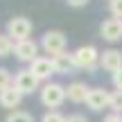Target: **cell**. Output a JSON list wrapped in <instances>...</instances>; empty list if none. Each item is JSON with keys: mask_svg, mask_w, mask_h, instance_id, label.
I'll use <instances>...</instances> for the list:
<instances>
[{"mask_svg": "<svg viewBox=\"0 0 122 122\" xmlns=\"http://www.w3.org/2000/svg\"><path fill=\"white\" fill-rule=\"evenodd\" d=\"M66 45H68V39L61 30H48L41 39V50L50 57H57V54L66 52Z\"/></svg>", "mask_w": 122, "mask_h": 122, "instance_id": "1", "label": "cell"}, {"mask_svg": "<svg viewBox=\"0 0 122 122\" xmlns=\"http://www.w3.org/2000/svg\"><path fill=\"white\" fill-rule=\"evenodd\" d=\"M72 61L81 70H95L100 63V50L95 45H79L72 52Z\"/></svg>", "mask_w": 122, "mask_h": 122, "instance_id": "2", "label": "cell"}, {"mask_svg": "<svg viewBox=\"0 0 122 122\" xmlns=\"http://www.w3.org/2000/svg\"><path fill=\"white\" fill-rule=\"evenodd\" d=\"M66 102V88L57 81H48L43 88H41V104L48 106V109H59Z\"/></svg>", "mask_w": 122, "mask_h": 122, "instance_id": "3", "label": "cell"}, {"mask_svg": "<svg viewBox=\"0 0 122 122\" xmlns=\"http://www.w3.org/2000/svg\"><path fill=\"white\" fill-rule=\"evenodd\" d=\"M32 30H34V25H32V20H30V18H25V16H14L11 20L7 23V32H5V34H7V36H11V39H14V43H18V41L30 39Z\"/></svg>", "mask_w": 122, "mask_h": 122, "instance_id": "4", "label": "cell"}, {"mask_svg": "<svg viewBox=\"0 0 122 122\" xmlns=\"http://www.w3.org/2000/svg\"><path fill=\"white\" fill-rule=\"evenodd\" d=\"M39 84L41 81L30 72V68H27V70H18L16 77H14V86H16L23 95H32V93H36V91H39Z\"/></svg>", "mask_w": 122, "mask_h": 122, "instance_id": "5", "label": "cell"}, {"mask_svg": "<svg viewBox=\"0 0 122 122\" xmlns=\"http://www.w3.org/2000/svg\"><path fill=\"white\" fill-rule=\"evenodd\" d=\"M30 72L34 75L39 81H45V79H50L54 72V66H52V57H36L34 61L30 63Z\"/></svg>", "mask_w": 122, "mask_h": 122, "instance_id": "6", "label": "cell"}, {"mask_svg": "<svg viewBox=\"0 0 122 122\" xmlns=\"http://www.w3.org/2000/svg\"><path fill=\"white\" fill-rule=\"evenodd\" d=\"M14 54H16L18 61H25V63H32L36 57H39V43L32 39H25V41H18L14 45Z\"/></svg>", "mask_w": 122, "mask_h": 122, "instance_id": "7", "label": "cell"}, {"mask_svg": "<svg viewBox=\"0 0 122 122\" xmlns=\"http://www.w3.org/2000/svg\"><path fill=\"white\" fill-rule=\"evenodd\" d=\"M100 34H102V39L109 41V43H118L122 39V20L120 18H106L100 25Z\"/></svg>", "mask_w": 122, "mask_h": 122, "instance_id": "8", "label": "cell"}, {"mask_svg": "<svg viewBox=\"0 0 122 122\" xmlns=\"http://www.w3.org/2000/svg\"><path fill=\"white\" fill-rule=\"evenodd\" d=\"M109 97H111V93L104 91V88H91L86 95V104L91 111H104V109H109Z\"/></svg>", "mask_w": 122, "mask_h": 122, "instance_id": "9", "label": "cell"}, {"mask_svg": "<svg viewBox=\"0 0 122 122\" xmlns=\"http://www.w3.org/2000/svg\"><path fill=\"white\" fill-rule=\"evenodd\" d=\"M100 66L102 70H106V72H118L122 68V52L120 50H104V52H100Z\"/></svg>", "mask_w": 122, "mask_h": 122, "instance_id": "10", "label": "cell"}, {"mask_svg": "<svg viewBox=\"0 0 122 122\" xmlns=\"http://www.w3.org/2000/svg\"><path fill=\"white\" fill-rule=\"evenodd\" d=\"M23 97H25V95L11 84L9 88H5V91L0 93V106H2V109H9V111H16L18 106H20Z\"/></svg>", "mask_w": 122, "mask_h": 122, "instance_id": "11", "label": "cell"}, {"mask_svg": "<svg viewBox=\"0 0 122 122\" xmlns=\"http://www.w3.org/2000/svg\"><path fill=\"white\" fill-rule=\"evenodd\" d=\"M52 66L57 75H72L77 70V66L72 61V52H61L57 57H52Z\"/></svg>", "mask_w": 122, "mask_h": 122, "instance_id": "12", "label": "cell"}, {"mask_svg": "<svg viewBox=\"0 0 122 122\" xmlns=\"http://www.w3.org/2000/svg\"><path fill=\"white\" fill-rule=\"evenodd\" d=\"M88 91H91V88H88L84 81H72L68 88H66V100L75 102V104H84V102H86Z\"/></svg>", "mask_w": 122, "mask_h": 122, "instance_id": "13", "label": "cell"}, {"mask_svg": "<svg viewBox=\"0 0 122 122\" xmlns=\"http://www.w3.org/2000/svg\"><path fill=\"white\" fill-rule=\"evenodd\" d=\"M14 39L11 36H7V34H0V59L2 57H9V54L14 52Z\"/></svg>", "mask_w": 122, "mask_h": 122, "instance_id": "14", "label": "cell"}, {"mask_svg": "<svg viewBox=\"0 0 122 122\" xmlns=\"http://www.w3.org/2000/svg\"><path fill=\"white\" fill-rule=\"evenodd\" d=\"M5 122H34V118H32L27 111H9V115H7Z\"/></svg>", "mask_w": 122, "mask_h": 122, "instance_id": "15", "label": "cell"}, {"mask_svg": "<svg viewBox=\"0 0 122 122\" xmlns=\"http://www.w3.org/2000/svg\"><path fill=\"white\" fill-rule=\"evenodd\" d=\"M109 109H113V113L122 111V91H113L109 97Z\"/></svg>", "mask_w": 122, "mask_h": 122, "instance_id": "16", "label": "cell"}, {"mask_svg": "<svg viewBox=\"0 0 122 122\" xmlns=\"http://www.w3.org/2000/svg\"><path fill=\"white\" fill-rule=\"evenodd\" d=\"M14 84V79H11V72H9L7 68H2L0 66V93L5 91V88H9Z\"/></svg>", "mask_w": 122, "mask_h": 122, "instance_id": "17", "label": "cell"}, {"mask_svg": "<svg viewBox=\"0 0 122 122\" xmlns=\"http://www.w3.org/2000/svg\"><path fill=\"white\" fill-rule=\"evenodd\" d=\"M109 9H111V16L113 18L122 20V0H109Z\"/></svg>", "mask_w": 122, "mask_h": 122, "instance_id": "18", "label": "cell"}, {"mask_svg": "<svg viewBox=\"0 0 122 122\" xmlns=\"http://www.w3.org/2000/svg\"><path fill=\"white\" fill-rule=\"evenodd\" d=\"M41 122H66V118L59 113V111H48V113L41 118Z\"/></svg>", "mask_w": 122, "mask_h": 122, "instance_id": "19", "label": "cell"}, {"mask_svg": "<svg viewBox=\"0 0 122 122\" xmlns=\"http://www.w3.org/2000/svg\"><path fill=\"white\" fill-rule=\"evenodd\" d=\"M111 79H113L115 91H122V68L118 70V72H113V75H111Z\"/></svg>", "mask_w": 122, "mask_h": 122, "instance_id": "20", "label": "cell"}, {"mask_svg": "<svg viewBox=\"0 0 122 122\" xmlns=\"http://www.w3.org/2000/svg\"><path fill=\"white\" fill-rule=\"evenodd\" d=\"M88 2H91V0H66L68 7H86Z\"/></svg>", "mask_w": 122, "mask_h": 122, "instance_id": "21", "label": "cell"}, {"mask_svg": "<svg viewBox=\"0 0 122 122\" xmlns=\"http://www.w3.org/2000/svg\"><path fill=\"white\" fill-rule=\"evenodd\" d=\"M66 122H88V120L84 118V115H79V113H75V115H68V118H66Z\"/></svg>", "mask_w": 122, "mask_h": 122, "instance_id": "22", "label": "cell"}, {"mask_svg": "<svg viewBox=\"0 0 122 122\" xmlns=\"http://www.w3.org/2000/svg\"><path fill=\"white\" fill-rule=\"evenodd\" d=\"M104 122H122V115L120 113H111V115H106Z\"/></svg>", "mask_w": 122, "mask_h": 122, "instance_id": "23", "label": "cell"}]
</instances>
